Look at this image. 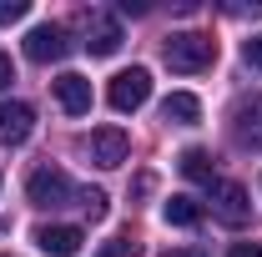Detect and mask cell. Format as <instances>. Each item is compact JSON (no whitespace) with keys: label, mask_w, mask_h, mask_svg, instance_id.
<instances>
[{"label":"cell","mask_w":262,"mask_h":257,"mask_svg":"<svg viewBox=\"0 0 262 257\" xmlns=\"http://www.w3.org/2000/svg\"><path fill=\"white\" fill-rule=\"evenodd\" d=\"M207 192H212V212H217V222L242 227L247 217H252V202H247V187H242V182H212Z\"/></svg>","instance_id":"5"},{"label":"cell","mask_w":262,"mask_h":257,"mask_svg":"<svg viewBox=\"0 0 262 257\" xmlns=\"http://www.w3.org/2000/svg\"><path fill=\"white\" fill-rule=\"evenodd\" d=\"M227 257H262V242H232Z\"/></svg>","instance_id":"19"},{"label":"cell","mask_w":262,"mask_h":257,"mask_svg":"<svg viewBox=\"0 0 262 257\" xmlns=\"http://www.w3.org/2000/svg\"><path fill=\"white\" fill-rule=\"evenodd\" d=\"M162 56L171 71H182V76H192V71H207V66L217 61V40L207 31H171L162 46Z\"/></svg>","instance_id":"1"},{"label":"cell","mask_w":262,"mask_h":257,"mask_svg":"<svg viewBox=\"0 0 262 257\" xmlns=\"http://www.w3.org/2000/svg\"><path fill=\"white\" fill-rule=\"evenodd\" d=\"M162 116L171 121V126H192L196 116H202V101H196L192 91H171V96L162 101Z\"/></svg>","instance_id":"12"},{"label":"cell","mask_w":262,"mask_h":257,"mask_svg":"<svg viewBox=\"0 0 262 257\" xmlns=\"http://www.w3.org/2000/svg\"><path fill=\"white\" fill-rule=\"evenodd\" d=\"M81 212H86L91 222H101V217H106V192H96V187H81Z\"/></svg>","instance_id":"15"},{"label":"cell","mask_w":262,"mask_h":257,"mask_svg":"<svg viewBox=\"0 0 262 257\" xmlns=\"http://www.w3.org/2000/svg\"><path fill=\"white\" fill-rule=\"evenodd\" d=\"M81 152L96 161V166H106V172H111V166H121V161H126L131 141H126V131H121V126H96L86 141H81Z\"/></svg>","instance_id":"4"},{"label":"cell","mask_w":262,"mask_h":257,"mask_svg":"<svg viewBox=\"0 0 262 257\" xmlns=\"http://www.w3.org/2000/svg\"><path fill=\"white\" fill-rule=\"evenodd\" d=\"M26 197H31L35 207H71V202H81V187L66 177L61 166H40V172H31V182H26Z\"/></svg>","instance_id":"2"},{"label":"cell","mask_w":262,"mask_h":257,"mask_svg":"<svg viewBox=\"0 0 262 257\" xmlns=\"http://www.w3.org/2000/svg\"><path fill=\"white\" fill-rule=\"evenodd\" d=\"M96 257H141V247H136L131 237H116V242H106Z\"/></svg>","instance_id":"16"},{"label":"cell","mask_w":262,"mask_h":257,"mask_svg":"<svg viewBox=\"0 0 262 257\" xmlns=\"http://www.w3.org/2000/svg\"><path fill=\"white\" fill-rule=\"evenodd\" d=\"M146 96H151V71H146V66H131L121 76H111V86H106L111 111H121V116H126V111H141Z\"/></svg>","instance_id":"3"},{"label":"cell","mask_w":262,"mask_h":257,"mask_svg":"<svg viewBox=\"0 0 262 257\" xmlns=\"http://www.w3.org/2000/svg\"><path fill=\"white\" fill-rule=\"evenodd\" d=\"M26 0H0V26H15V20H26Z\"/></svg>","instance_id":"17"},{"label":"cell","mask_w":262,"mask_h":257,"mask_svg":"<svg viewBox=\"0 0 262 257\" xmlns=\"http://www.w3.org/2000/svg\"><path fill=\"white\" fill-rule=\"evenodd\" d=\"M10 81H15V66H10V56H0V91H5Z\"/></svg>","instance_id":"20"},{"label":"cell","mask_w":262,"mask_h":257,"mask_svg":"<svg viewBox=\"0 0 262 257\" xmlns=\"http://www.w3.org/2000/svg\"><path fill=\"white\" fill-rule=\"evenodd\" d=\"M162 257H207L202 247H177V252H162Z\"/></svg>","instance_id":"21"},{"label":"cell","mask_w":262,"mask_h":257,"mask_svg":"<svg viewBox=\"0 0 262 257\" xmlns=\"http://www.w3.org/2000/svg\"><path fill=\"white\" fill-rule=\"evenodd\" d=\"M232 141L247 152H262V96H242L232 106Z\"/></svg>","instance_id":"6"},{"label":"cell","mask_w":262,"mask_h":257,"mask_svg":"<svg viewBox=\"0 0 262 257\" xmlns=\"http://www.w3.org/2000/svg\"><path fill=\"white\" fill-rule=\"evenodd\" d=\"M177 166H182V177L187 182H202V187H212L217 177H212V152H202V146H187L182 157H177Z\"/></svg>","instance_id":"13"},{"label":"cell","mask_w":262,"mask_h":257,"mask_svg":"<svg viewBox=\"0 0 262 257\" xmlns=\"http://www.w3.org/2000/svg\"><path fill=\"white\" fill-rule=\"evenodd\" d=\"M51 86H56V101H61L66 116H86V111H91V81H86V76L66 71V76H56Z\"/></svg>","instance_id":"11"},{"label":"cell","mask_w":262,"mask_h":257,"mask_svg":"<svg viewBox=\"0 0 262 257\" xmlns=\"http://www.w3.org/2000/svg\"><path fill=\"white\" fill-rule=\"evenodd\" d=\"M162 217L171 227H196V222H202V207H196L192 197H171V202L162 207Z\"/></svg>","instance_id":"14"},{"label":"cell","mask_w":262,"mask_h":257,"mask_svg":"<svg viewBox=\"0 0 262 257\" xmlns=\"http://www.w3.org/2000/svg\"><path fill=\"white\" fill-rule=\"evenodd\" d=\"M242 56H247V66H257V71H262V35H252V40L242 46Z\"/></svg>","instance_id":"18"},{"label":"cell","mask_w":262,"mask_h":257,"mask_svg":"<svg viewBox=\"0 0 262 257\" xmlns=\"http://www.w3.org/2000/svg\"><path fill=\"white\" fill-rule=\"evenodd\" d=\"M121 40H126V35H121V20H116V15H106V10H91V15H86V51H91V56H116Z\"/></svg>","instance_id":"8"},{"label":"cell","mask_w":262,"mask_h":257,"mask_svg":"<svg viewBox=\"0 0 262 257\" xmlns=\"http://www.w3.org/2000/svg\"><path fill=\"white\" fill-rule=\"evenodd\" d=\"M81 227H66V222H46V227H35V247L46 257H76L81 252Z\"/></svg>","instance_id":"10"},{"label":"cell","mask_w":262,"mask_h":257,"mask_svg":"<svg viewBox=\"0 0 262 257\" xmlns=\"http://www.w3.org/2000/svg\"><path fill=\"white\" fill-rule=\"evenodd\" d=\"M66 51H71V35H66V26H35L31 35H26V56H31L35 66H51V61H61Z\"/></svg>","instance_id":"7"},{"label":"cell","mask_w":262,"mask_h":257,"mask_svg":"<svg viewBox=\"0 0 262 257\" xmlns=\"http://www.w3.org/2000/svg\"><path fill=\"white\" fill-rule=\"evenodd\" d=\"M35 131V111L26 101H0V141L5 146H26Z\"/></svg>","instance_id":"9"}]
</instances>
